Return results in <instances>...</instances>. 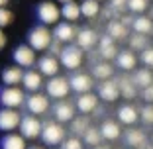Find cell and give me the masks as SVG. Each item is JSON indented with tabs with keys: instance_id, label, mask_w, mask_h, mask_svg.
Returning a JSON list of instances; mask_svg holds the SVG:
<instances>
[{
	"instance_id": "cell-1",
	"label": "cell",
	"mask_w": 153,
	"mask_h": 149,
	"mask_svg": "<svg viewBox=\"0 0 153 149\" xmlns=\"http://www.w3.org/2000/svg\"><path fill=\"white\" fill-rule=\"evenodd\" d=\"M85 49H81L79 45H73V43H65V47L59 53V61L67 71H76V69L82 65L85 61Z\"/></svg>"
},
{
	"instance_id": "cell-2",
	"label": "cell",
	"mask_w": 153,
	"mask_h": 149,
	"mask_svg": "<svg viewBox=\"0 0 153 149\" xmlns=\"http://www.w3.org/2000/svg\"><path fill=\"white\" fill-rule=\"evenodd\" d=\"M53 33L47 30V26H36L30 30L27 33V41H30V45L33 47L36 51H45L49 49L53 45Z\"/></svg>"
},
{
	"instance_id": "cell-3",
	"label": "cell",
	"mask_w": 153,
	"mask_h": 149,
	"mask_svg": "<svg viewBox=\"0 0 153 149\" xmlns=\"http://www.w3.org/2000/svg\"><path fill=\"white\" fill-rule=\"evenodd\" d=\"M41 139L45 145H61L65 139V128L61 126V122L51 120V122L43 124V131H41Z\"/></svg>"
},
{
	"instance_id": "cell-4",
	"label": "cell",
	"mask_w": 153,
	"mask_h": 149,
	"mask_svg": "<svg viewBox=\"0 0 153 149\" xmlns=\"http://www.w3.org/2000/svg\"><path fill=\"white\" fill-rule=\"evenodd\" d=\"M45 90H47V96L55 100H63L69 96V92L73 90L71 88V81H67L65 77H51L45 85Z\"/></svg>"
},
{
	"instance_id": "cell-5",
	"label": "cell",
	"mask_w": 153,
	"mask_h": 149,
	"mask_svg": "<svg viewBox=\"0 0 153 149\" xmlns=\"http://www.w3.org/2000/svg\"><path fill=\"white\" fill-rule=\"evenodd\" d=\"M20 131L26 139H36V137H41V131H43V124L37 116L33 114H27V116H22V122H20Z\"/></svg>"
},
{
	"instance_id": "cell-6",
	"label": "cell",
	"mask_w": 153,
	"mask_h": 149,
	"mask_svg": "<svg viewBox=\"0 0 153 149\" xmlns=\"http://www.w3.org/2000/svg\"><path fill=\"white\" fill-rule=\"evenodd\" d=\"M37 18H39L41 24H45V26H53V24L59 22V18H61V8H59L55 2H41L39 6H37Z\"/></svg>"
},
{
	"instance_id": "cell-7",
	"label": "cell",
	"mask_w": 153,
	"mask_h": 149,
	"mask_svg": "<svg viewBox=\"0 0 153 149\" xmlns=\"http://www.w3.org/2000/svg\"><path fill=\"white\" fill-rule=\"evenodd\" d=\"M24 102H26V96H24L22 88L8 86V88H2L0 90V104L4 108H20Z\"/></svg>"
},
{
	"instance_id": "cell-8",
	"label": "cell",
	"mask_w": 153,
	"mask_h": 149,
	"mask_svg": "<svg viewBox=\"0 0 153 149\" xmlns=\"http://www.w3.org/2000/svg\"><path fill=\"white\" fill-rule=\"evenodd\" d=\"M26 108L33 116H41V114H45L49 110V96L41 94V92H32L26 98Z\"/></svg>"
},
{
	"instance_id": "cell-9",
	"label": "cell",
	"mask_w": 153,
	"mask_h": 149,
	"mask_svg": "<svg viewBox=\"0 0 153 149\" xmlns=\"http://www.w3.org/2000/svg\"><path fill=\"white\" fill-rule=\"evenodd\" d=\"M22 116L16 108H4L0 110V131H12L20 126Z\"/></svg>"
},
{
	"instance_id": "cell-10",
	"label": "cell",
	"mask_w": 153,
	"mask_h": 149,
	"mask_svg": "<svg viewBox=\"0 0 153 149\" xmlns=\"http://www.w3.org/2000/svg\"><path fill=\"white\" fill-rule=\"evenodd\" d=\"M12 57L16 61V65H20V67H33L36 65V49L30 43L27 45H18L14 49Z\"/></svg>"
},
{
	"instance_id": "cell-11",
	"label": "cell",
	"mask_w": 153,
	"mask_h": 149,
	"mask_svg": "<svg viewBox=\"0 0 153 149\" xmlns=\"http://www.w3.org/2000/svg\"><path fill=\"white\" fill-rule=\"evenodd\" d=\"M69 81H71V88L76 92V94L90 92L92 86H94V77H90V75H86V73H75Z\"/></svg>"
},
{
	"instance_id": "cell-12",
	"label": "cell",
	"mask_w": 153,
	"mask_h": 149,
	"mask_svg": "<svg viewBox=\"0 0 153 149\" xmlns=\"http://www.w3.org/2000/svg\"><path fill=\"white\" fill-rule=\"evenodd\" d=\"M120 85H118L116 81H112V79H108V81H100L98 85V96L104 100V102H116L118 98H120Z\"/></svg>"
},
{
	"instance_id": "cell-13",
	"label": "cell",
	"mask_w": 153,
	"mask_h": 149,
	"mask_svg": "<svg viewBox=\"0 0 153 149\" xmlns=\"http://www.w3.org/2000/svg\"><path fill=\"white\" fill-rule=\"evenodd\" d=\"M76 33H79V30L73 26V22H63V24H57L55 26L53 37L59 43H71V41L76 39Z\"/></svg>"
},
{
	"instance_id": "cell-14",
	"label": "cell",
	"mask_w": 153,
	"mask_h": 149,
	"mask_svg": "<svg viewBox=\"0 0 153 149\" xmlns=\"http://www.w3.org/2000/svg\"><path fill=\"white\" fill-rule=\"evenodd\" d=\"M37 71L41 73V75H47V77H57L59 75V69H61V61H59L57 55H45V57L39 59V63H37Z\"/></svg>"
},
{
	"instance_id": "cell-15",
	"label": "cell",
	"mask_w": 153,
	"mask_h": 149,
	"mask_svg": "<svg viewBox=\"0 0 153 149\" xmlns=\"http://www.w3.org/2000/svg\"><path fill=\"white\" fill-rule=\"evenodd\" d=\"M75 106L81 114H90L94 112L96 106H98V96L92 94V92H85V94H79L75 100Z\"/></svg>"
},
{
	"instance_id": "cell-16",
	"label": "cell",
	"mask_w": 153,
	"mask_h": 149,
	"mask_svg": "<svg viewBox=\"0 0 153 149\" xmlns=\"http://www.w3.org/2000/svg\"><path fill=\"white\" fill-rule=\"evenodd\" d=\"M75 110H76L75 104L61 100L59 104H55V108H53V112H55V120H57V122H61V124L73 122V120H75Z\"/></svg>"
},
{
	"instance_id": "cell-17",
	"label": "cell",
	"mask_w": 153,
	"mask_h": 149,
	"mask_svg": "<svg viewBox=\"0 0 153 149\" xmlns=\"http://www.w3.org/2000/svg\"><path fill=\"white\" fill-rule=\"evenodd\" d=\"M98 51H100V57L104 61H110V59H116L118 57V47L114 45V39L110 36H104L98 39Z\"/></svg>"
},
{
	"instance_id": "cell-18",
	"label": "cell",
	"mask_w": 153,
	"mask_h": 149,
	"mask_svg": "<svg viewBox=\"0 0 153 149\" xmlns=\"http://www.w3.org/2000/svg\"><path fill=\"white\" fill-rule=\"evenodd\" d=\"M24 88L30 92H39V88L43 86V75L39 71H26L24 73Z\"/></svg>"
},
{
	"instance_id": "cell-19",
	"label": "cell",
	"mask_w": 153,
	"mask_h": 149,
	"mask_svg": "<svg viewBox=\"0 0 153 149\" xmlns=\"http://www.w3.org/2000/svg\"><path fill=\"white\" fill-rule=\"evenodd\" d=\"M118 120H120L124 126H134V124H137V120H140V112H137V108L131 106V104H124V106L118 108Z\"/></svg>"
},
{
	"instance_id": "cell-20",
	"label": "cell",
	"mask_w": 153,
	"mask_h": 149,
	"mask_svg": "<svg viewBox=\"0 0 153 149\" xmlns=\"http://www.w3.org/2000/svg\"><path fill=\"white\" fill-rule=\"evenodd\" d=\"M24 73L26 71H22L20 65L6 67L4 71H2V82H4L6 86H16V85H20V82L24 81Z\"/></svg>"
},
{
	"instance_id": "cell-21",
	"label": "cell",
	"mask_w": 153,
	"mask_h": 149,
	"mask_svg": "<svg viewBox=\"0 0 153 149\" xmlns=\"http://www.w3.org/2000/svg\"><path fill=\"white\" fill-rule=\"evenodd\" d=\"M96 43H98V36H96L94 30H88V27L79 30V33H76V45L81 47V49H92Z\"/></svg>"
},
{
	"instance_id": "cell-22",
	"label": "cell",
	"mask_w": 153,
	"mask_h": 149,
	"mask_svg": "<svg viewBox=\"0 0 153 149\" xmlns=\"http://www.w3.org/2000/svg\"><path fill=\"white\" fill-rule=\"evenodd\" d=\"M116 63L122 71H134L135 65H137V55L134 53V49H124L118 53Z\"/></svg>"
},
{
	"instance_id": "cell-23",
	"label": "cell",
	"mask_w": 153,
	"mask_h": 149,
	"mask_svg": "<svg viewBox=\"0 0 153 149\" xmlns=\"http://www.w3.org/2000/svg\"><path fill=\"white\" fill-rule=\"evenodd\" d=\"M106 32H108V36L114 41H120V39H126L128 37V26L122 20H110L108 26H106Z\"/></svg>"
},
{
	"instance_id": "cell-24",
	"label": "cell",
	"mask_w": 153,
	"mask_h": 149,
	"mask_svg": "<svg viewBox=\"0 0 153 149\" xmlns=\"http://www.w3.org/2000/svg\"><path fill=\"white\" fill-rule=\"evenodd\" d=\"M100 133H102V137L106 141H116L122 136V128L114 120H104L102 126H100Z\"/></svg>"
},
{
	"instance_id": "cell-25",
	"label": "cell",
	"mask_w": 153,
	"mask_h": 149,
	"mask_svg": "<svg viewBox=\"0 0 153 149\" xmlns=\"http://www.w3.org/2000/svg\"><path fill=\"white\" fill-rule=\"evenodd\" d=\"M0 149H26V137L20 133H8L0 139Z\"/></svg>"
},
{
	"instance_id": "cell-26",
	"label": "cell",
	"mask_w": 153,
	"mask_h": 149,
	"mask_svg": "<svg viewBox=\"0 0 153 149\" xmlns=\"http://www.w3.org/2000/svg\"><path fill=\"white\" fill-rule=\"evenodd\" d=\"M61 16L65 18V22H76V20L82 16V14H81V4H76L75 0L63 4V8H61Z\"/></svg>"
},
{
	"instance_id": "cell-27",
	"label": "cell",
	"mask_w": 153,
	"mask_h": 149,
	"mask_svg": "<svg viewBox=\"0 0 153 149\" xmlns=\"http://www.w3.org/2000/svg\"><path fill=\"white\" fill-rule=\"evenodd\" d=\"M147 141V136H145L141 130H128L126 133V143L130 147H135V149H141Z\"/></svg>"
},
{
	"instance_id": "cell-28",
	"label": "cell",
	"mask_w": 153,
	"mask_h": 149,
	"mask_svg": "<svg viewBox=\"0 0 153 149\" xmlns=\"http://www.w3.org/2000/svg\"><path fill=\"white\" fill-rule=\"evenodd\" d=\"M131 27H134L135 33H145V36H147L149 32H153V20L140 14L135 20H131Z\"/></svg>"
},
{
	"instance_id": "cell-29",
	"label": "cell",
	"mask_w": 153,
	"mask_h": 149,
	"mask_svg": "<svg viewBox=\"0 0 153 149\" xmlns=\"http://www.w3.org/2000/svg\"><path fill=\"white\" fill-rule=\"evenodd\" d=\"M114 75V69L108 61H102V63H96L92 67V77L98 79V81H108L110 77Z\"/></svg>"
},
{
	"instance_id": "cell-30",
	"label": "cell",
	"mask_w": 153,
	"mask_h": 149,
	"mask_svg": "<svg viewBox=\"0 0 153 149\" xmlns=\"http://www.w3.org/2000/svg\"><path fill=\"white\" fill-rule=\"evenodd\" d=\"M118 85H120V92L124 98H135L137 96V85L134 82V79L124 77L118 81Z\"/></svg>"
},
{
	"instance_id": "cell-31",
	"label": "cell",
	"mask_w": 153,
	"mask_h": 149,
	"mask_svg": "<svg viewBox=\"0 0 153 149\" xmlns=\"http://www.w3.org/2000/svg\"><path fill=\"white\" fill-rule=\"evenodd\" d=\"M134 82L140 88H145V86L153 85V73L149 71V69H137V71L134 73Z\"/></svg>"
},
{
	"instance_id": "cell-32",
	"label": "cell",
	"mask_w": 153,
	"mask_h": 149,
	"mask_svg": "<svg viewBox=\"0 0 153 149\" xmlns=\"http://www.w3.org/2000/svg\"><path fill=\"white\" fill-rule=\"evenodd\" d=\"M81 14L85 16V18H96V16L100 14V2L98 0H82Z\"/></svg>"
},
{
	"instance_id": "cell-33",
	"label": "cell",
	"mask_w": 153,
	"mask_h": 149,
	"mask_svg": "<svg viewBox=\"0 0 153 149\" xmlns=\"http://www.w3.org/2000/svg\"><path fill=\"white\" fill-rule=\"evenodd\" d=\"M82 139H85L86 145H90V147H96L98 143H102V133H100V130H96V128H88V130L85 131V136H82Z\"/></svg>"
},
{
	"instance_id": "cell-34",
	"label": "cell",
	"mask_w": 153,
	"mask_h": 149,
	"mask_svg": "<svg viewBox=\"0 0 153 149\" xmlns=\"http://www.w3.org/2000/svg\"><path fill=\"white\" fill-rule=\"evenodd\" d=\"M147 43H149V39H147V36L145 33H134V36L130 37V47L131 49H137V51H143V49H147Z\"/></svg>"
},
{
	"instance_id": "cell-35",
	"label": "cell",
	"mask_w": 153,
	"mask_h": 149,
	"mask_svg": "<svg viewBox=\"0 0 153 149\" xmlns=\"http://www.w3.org/2000/svg\"><path fill=\"white\" fill-rule=\"evenodd\" d=\"M88 118H85V116H81V118H75L71 122V130H73V133H76V136H85V131L88 130Z\"/></svg>"
},
{
	"instance_id": "cell-36",
	"label": "cell",
	"mask_w": 153,
	"mask_h": 149,
	"mask_svg": "<svg viewBox=\"0 0 153 149\" xmlns=\"http://www.w3.org/2000/svg\"><path fill=\"white\" fill-rule=\"evenodd\" d=\"M149 8V0H128V10L134 14H143Z\"/></svg>"
},
{
	"instance_id": "cell-37",
	"label": "cell",
	"mask_w": 153,
	"mask_h": 149,
	"mask_svg": "<svg viewBox=\"0 0 153 149\" xmlns=\"http://www.w3.org/2000/svg\"><path fill=\"white\" fill-rule=\"evenodd\" d=\"M140 120L143 124H147V126H153V104H147V106H143V108H141Z\"/></svg>"
},
{
	"instance_id": "cell-38",
	"label": "cell",
	"mask_w": 153,
	"mask_h": 149,
	"mask_svg": "<svg viewBox=\"0 0 153 149\" xmlns=\"http://www.w3.org/2000/svg\"><path fill=\"white\" fill-rule=\"evenodd\" d=\"M12 22H14V14H12V10H8L6 6H4V8H0V27L10 26Z\"/></svg>"
},
{
	"instance_id": "cell-39",
	"label": "cell",
	"mask_w": 153,
	"mask_h": 149,
	"mask_svg": "<svg viewBox=\"0 0 153 149\" xmlns=\"http://www.w3.org/2000/svg\"><path fill=\"white\" fill-rule=\"evenodd\" d=\"M61 149H82V141L79 137H65L63 143H61Z\"/></svg>"
},
{
	"instance_id": "cell-40",
	"label": "cell",
	"mask_w": 153,
	"mask_h": 149,
	"mask_svg": "<svg viewBox=\"0 0 153 149\" xmlns=\"http://www.w3.org/2000/svg\"><path fill=\"white\" fill-rule=\"evenodd\" d=\"M140 59H141V63H143L145 67L153 69V47H147V49H143V51H141Z\"/></svg>"
},
{
	"instance_id": "cell-41",
	"label": "cell",
	"mask_w": 153,
	"mask_h": 149,
	"mask_svg": "<svg viewBox=\"0 0 153 149\" xmlns=\"http://www.w3.org/2000/svg\"><path fill=\"white\" fill-rule=\"evenodd\" d=\"M141 96H143L145 102L153 104V85H149V86H145V88H141Z\"/></svg>"
},
{
	"instance_id": "cell-42",
	"label": "cell",
	"mask_w": 153,
	"mask_h": 149,
	"mask_svg": "<svg viewBox=\"0 0 153 149\" xmlns=\"http://www.w3.org/2000/svg\"><path fill=\"white\" fill-rule=\"evenodd\" d=\"M114 10H122V8H128V0H110Z\"/></svg>"
},
{
	"instance_id": "cell-43",
	"label": "cell",
	"mask_w": 153,
	"mask_h": 149,
	"mask_svg": "<svg viewBox=\"0 0 153 149\" xmlns=\"http://www.w3.org/2000/svg\"><path fill=\"white\" fill-rule=\"evenodd\" d=\"M6 41H8V39H6L4 32H2V27H0V51H2V49L6 47Z\"/></svg>"
},
{
	"instance_id": "cell-44",
	"label": "cell",
	"mask_w": 153,
	"mask_h": 149,
	"mask_svg": "<svg viewBox=\"0 0 153 149\" xmlns=\"http://www.w3.org/2000/svg\"><path fill=\"white\" fill-rule=\"evenodd\" d=\"M94 149H110V147H108V145H102V143H98Z\"/></svg>"
},
{
	"instance_id": "cell-45",
	"label": "cell",
	"mask_w": 153,
	"mask_h": 149,
	"mask_svg": "<svg viewBox=\"0 0 153 149\" xmlns=\"http://www.w3.org/2000/svg\"><path fill=\"white\" fill-rule=\"evenodd\" d=\"M6 4H8V0H0V8H4Z\"/></svg>"
},
{
	"instance_id": "cell-46",
	"label": "cell",
	"mask_w": 153,
	"mask_h": 149,
	"mask_svg": "<svg viewBox=\"0 0 153 149\" xmlns=\"http://www.w3.org/2000/svg\"><path fill=\"white\" fill-rule=\"evenodd\" d=\"M59 2H63V4H67V2H73V0H59Z\"/></svg>"
},
{
	"instance_id": "cell-47",
	"label": "cell",
	"mask_w": 153,
	"mask_h": 149,
	"mask_svg": "<svg viewBox=\"0 0 153 149\" xmlns=\"http://www.w3.org/2000/svg\"><path fill=\"white\" fill-rule=\"evenodd\" d=\"M30 149H43V147H30Z\"/></svg>"
},
{
	"instance_id": "cell-48",
	"label": "cell",
	"mask_w": 153,
	"mask_h": 149,
	"mask_svg": "<svg viewBox=\"0 0 153 149\" xmlns=\"http://www.w3.org/2000/svg\"><path fill=\"white\" fill-rule=\"evenodd\" d=\"M141 149H153V147H141Z\"/></svg>"
},
{
	"instance_id": "cell-49",
	"label": "cell",
	"mask_w": 153,
	"mask_h": 149,
	"mask_svg": "<svg viewBox=\"0 0 153 149\" xmlns=\"http://www.w3.org/2000/svg\"><path fill=\"white\" fill-rule=\"evenodd\" d=\"M98 2H102V0H98Z\"/></svg>"
}]
</instances>
